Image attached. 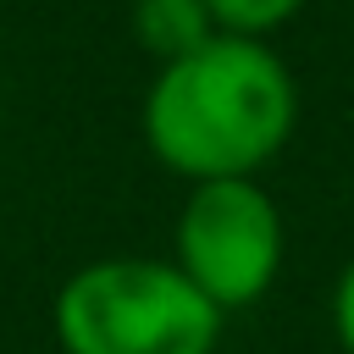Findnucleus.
Wrapping results in <instances>:
<instances>
[{
    "instance_id": "2",
    "label": "nucleus",
    "mask_w": 354,
    "mask_h": 354,
    "mask_svg": "<svg viewBox=\"0 0 354 354\" xmlns=\"http://www.w3.org/2000/svg\"><path fill=\"white\" fill-rule=\"evenodd\" d=\"M55 337L66 354H210L221 310L177 271V260L111 254L61 282Z\"/></svg>"
},
{
    "instance_id": "3",
    "label": "nucleus",
    "mask_w": 354,
    "mask_h": 354,
    "mask_svg": "<svg viewBox=\"0 0 354 354\" xmlns=\"http://www.w3.org/2000/svg\"><path fill=\"white\" fill-rule=\"evenodd\" d=\"M282 266V216L254 177L194 183L177 210V271L227 315L271 288Z\"/></svg>"
},
{
    "instance_id": "5",
    "label": "nucleus",
    "mask_w": 354,
    "mask_h": 354,
    "mask_svg": "<svg viewBox=\"0 0 354 354\" xmlns=\"http://www.w3.org/2000/svg\"><path fill=\"white\" fill-rule=\"evenodd\" d=\"M216 28L232 39H266L271 28H282L304 0H205Z\"/></svg>"
},
{
    "instance_id": "6",
    "label": "nucleus",
    "mask_w": 354,
    "mask_h": 354,
    "mask_svg": "<svg viewBox=\"0 0 354 354\" xmlns=\"http://www.w3.org/2000/svg\"><path fill=\"white\" fill-rule=\"evenodd\" d=\"M332 332H337L343 354H354V260L343 266V277L332 288Z\"/></svg>"
},
{
    "instance_id": "4",
    "label": "nucleus",
    "mask_w": 354,
    "mask_h": 354,
    "mask_svg": "<svg viewBox=\"0 0 354 354\" xmlns=\"http://www.w3.org/2000/svg\"><path fill=\"white\" fill-rule=\"evenodd\" d=\"M133 33L166 66V61H183L188 50L210 44L221 28L205 0H133Z\"/></svg>"
},
{
    "instance_id": "1",
    "label": "nucleus",
    "mask_w": 354,
    "mask_h": 354,
    "mask_svg": "<svg viewBox=\"0 0 354 354\" xmlns=\"http://www.w3.org/2000/svg\"><path fill=\"white\" fill-rule=\"evenodd\" d=\"M299 94L282 55L266 39L216 33L210 44L166 61L144 94L149 149L194 177H254L293 133Z\"/></svg>"
}]
</instances>
